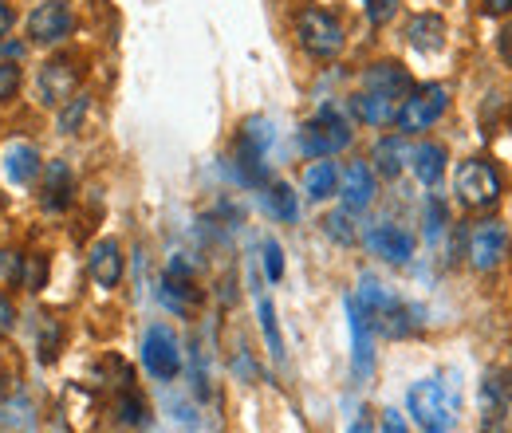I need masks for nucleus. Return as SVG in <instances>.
<instances>
[{"label":"nucleus","mask_w":512,"mask_h":433,"mask_svg":"<svg viewBox=\"0 0 512 433\" xmlns=\"http://www.w3.org/2000/svg\"><path fill=\"white\" fill-rule=\"evenodd\" d=\"M339 193H343V205H347V213H359V209H367L371 201H375V174H371V166L367 162H351L347 170H343V178H339Z\"/></svg>","instance_id":"obj_13"},{"label":"nucleus","mask_w":512,"mask_h":433,"mask_svg":"<svg viewBox=\"0 0 512 433\" xmlns=\"http://www.w3.org/2000/svg\"><path fill=\"white\" fill-rule=\"evenodd\" d=\"M24 260L28 256H20L16 248H0V276L4 280H24Z\"/></svg>","instance_id":"obj_33"},{"label":"nucleus","mask_w":512,"mask_h":433,"mask_svg":"<svg viewBox=\"0 0 512 433\" xmlns=\"http://www.w3.org/2000/svg\"><path fill=\"white\" fill-rule=\"evenodd\" d=\"M339 186V170H335V162H327V158H316L308 170H304V189H308V197L312 201H323V197H331Z\"/></svg>","instance_id":"obj_24"},{"label":"nucleus","mask_w":512,"mask_h":433,"mask_svg":"<svg viewBox=\"0 0 512 433\" xmlns=\"http://www.w3.org/2000/svg\"><path fill=\"white\" fill-rule=\"evenodd\" d=\"M87 268H91V280L99 288H115L123 280V252L115 241H99L87 256Z\"/></svg>","instance_id":"obj_14"},{"label":"nucleus","mask_w":512,"mask_h":433,"mask_svg":"<svg viewBox=\"0 0 512 433\" xmlns=\"http://www.w3.org/2000/svg\"><path fill=\"white\" fill-rule=\"evenodd\" d=\"M71 28H75V16L64 0H48L28 16V36H32V44H44V48L64 44Z\"/></svg>","instance_id":"obj_9"},{"label":"nucleus","mask_w":512,"mask_h":433,"mask_svg":"<svg viewBox=\"0 0 512 433\" xmlns=\"http://www.w3.org/2000/svg\"><path fill=\"white\" fill-rule=\"evenodd\" d=\"M323 225H327V233H331L339 245H355V237H359V233L351 229V217H347V213H331Z\"/></svg>","instance_id":"obj_31"},{"label":"nucleus","mask_w":512,"mask_h":433,"mask_svg":"<svg viewBox=\"0 0 512 433\" xmlns=\"http://www.w3.org/2000/svg\"><path fill=\"white\" fill-rule=\"evenodd\" d=\"M75 79H79V67L67 60H56L48 63L44 71H40V99L44 103H64L67 95L75 91Z\"/></svg>","instance_id":"obj_15"},{"label":"nucleus","mask_w":512,"mask_h":433,"mask_svg":"<svg viewBox=\"0 0 512 433\" xmlns=\"http://www.w3.org/2000/svg\"><path fill=\"white\" fill-rule=\"evenodd\" d=\"M0 422H4V426H12V430H28L36 418H32V406H28L20 394H12V398H4V402H0Z\"/></svg>","instance_id":"obj_28"},{"label":"nucleus","mask_w":512,"mask_h":433,"mask_svg":"<svg viewBox=\"0 0 512 433\" xmlns=\"http://www.w3.org/2000/svg\"><path fill=\"white\" fill-rule=\"evenodd\" d=\"M20 87V67H12V60L0 63V103H8Z\"/></svg>","instance_id":"obj_36"},{"label":"nucleus","mask_w":512,"mask_h":433,"mask_svg":"<svg viewBox=\"0 0 512 433\" xmlns=\"http://www.w3.org/2000/svg\"><path fill=\"white\" fill-rule=\"evenodd\" d=\"M363 87H367V91H379V95H390V99H406L410 75H406L398 63H375V67L363 75Z\"/></svg>","instance_id":"obj_18"},{"label":"nucleus","mask_w":512,"mask_h":433,"mask_svg":"<svg viewBox=\"0 0 512 433\" xmlns=\"http://www.w3.org/2000/svg\"><path fill=\"white\" fill-rule=\"evenodd\" d=\"M386 430L383 433H402V418H398V410H386Z\"/></svg>","instance_id":"obj_43"},{"label":"nucleus","mask_w":512,"mask_h":433,"mask_svg":"<svg viewBox=\"0 0 512 433\" xmlns=\"http://www.w3.org/2000/svg\"><path fill=\"white\" fill-rule=\"evenodd\" d=\"M264 272H268V280L284 276V252H280L276 241H264Z\"/></svg>","instance_id":"obj_34"},{"label":"nucleus","mask_w":512,"mask_h":433,"mask_svg":"<svg viewBox=\"0 0 512 433\" xmlns=\"http://www.w3.org/2000/svg\"><path fill=\"white\" fill-rule=\"evenodd\" d=\"M347 319H351V343H355V374L367 378L375 367V351H371V327L355 300H347Z\"/></svg>","instance_id":"obj_17"},{"label":"nucleus","mask_w":512,"mask_h":433,"mask_svg":"<svg viewBox=\"0 0 512 433\" xmlns=\"http://www.w3.org/2000/svg\"><path fill=\"white\" fill-rule=\"evenodd\" d=\"M142 363L146 371L162 382L178 378L182 371V347H178V335L166 327V323H154L146 335H142Z\"/></svg>","instance_id":"obj_6"},{"label":"nucleus","mask_w":512,"mask_h":433,"mask_svg":"<svg viewBox=\"0 0 512 433\" xmlns=\"http://www.w3.org/2000/svg\"><path fill=\"white\" fill-rule=\"evenodd\" d=\"M394 12H398V0H367V20H371V24L394 20Z\"/></svg>","instance_id":"obj_37"},{"label":"nucleus","mask_w":512,"mask_h":433,"mask_svg":"<svg viewBox=\"0 0 512 433\" xmlns=\"http://www.w3.org/2000/svg\"><path fill=\"white\" fill-rule=\"evenodd\" d=\"M20 394V359L16 351H0V402Z\"/></svg>","instance_id":"obj_30"},{"label":"nucleus","mask_w":512,"mask_h":433,"mask_svg":"<svg viewBox=\"0 0 512 433\" xmlns=\"http://www.w3.org/2000/svg\"><path fill=\"white\" fill-rule=\"evenodd\" d=\"M83 115H87V99L79 95V99H75L71 107H64V115H60V130H67V134H71L75 126L83 123Z\"/></svg>","instance_id":"obj_38"},{"label":"nucleus","mask_w":512,"mask_h":433,"mask_svg":"<svg viewBox=\"0 0 512 433\" xmlns=\"http://www.w3.org/2000/svg\"><path fill=\"white\" fill-rule=\"evenodd\" d=\"M446 107H449L446 87L430 83V87H418L410 99H402V107H398L394 123H398L402 134H418V130H430V126L438 123V119L446 115Z\"/></svg>","instance_id":"obj_5"},{"label":"nucleus","mask_w":512,"mask_h":433,"mask_svg":"<svg viewBox=\"0 0 512 433\" xmlns=\"http://www.w3.org/2000/svg\"><path fill=\"white\" fill-rule=\"evenodd\" d=\"M367 248H371L375 256L390 260V264H406V260L414 256V237H410L402 225L383 221V225H371V229H367Z\"/></svg>","instance_id":"obj_12"},{"label":"nucleus","mask_w":512,"mask_h":433,"mask_svg":"<svg viewBox=\"0 0 512 433\" xmlns=\"http://www.w3.org/2000/svg\"><path fill=\"white\" fill-rule=\"evenodd\" d=\"M406 158H410V150H406L402 134H398V138H383V142L375 146V166H379V174H386V178H394V174L406 166Z\"/></svg>","instance_id":"obj_26"},{"label":"nucleus","mask_w":512,"mask_h":433,"mask_svg":"<svg viewBox=\"0 0 512 433\" xmlns=\"http://www.w3.org/2000/svg\"><path fill=\"white\" fill-rule=\"evenodd\" d=\"M162 300H166V308L178 311V315H193V308L201 304V292L193 288L190 276L166 272V284H162Z\"/></svg>","instance_id":"obj_21"},{"label":"nucleus","mask_w":512,"mask_h":433,"mask_svg":"<svg viewBox=\"0 0 512 433\" xmlns=\"http://www.w3.org/2000/svg\"><path fill=\"white\" fill-rule=\"evenodd\" d=\"M512 8V0H485V12L489 16H497V12H509Z\"/></svg>","instance_id":"obj_45"},{"label":"nucleus","mask_w":512,"mask_h":433,"mask_svg":"<svg viewBox=\"0 0 512 433\" xmlns=\"http://www.w3.org/2000/svg\"><path fill=\"white\" fill-rule=\"evenodd\" d=\"M264 201H268V209H272V213H276L280 221H296V217H300L296 193H292L288 186H272V189H268V197H264Z\"/></svg>","instance_id":"obj_29"},{"label":"nucleus","mask_w":512,"mask_h":433,"mask_svg":"<svg viewBox=\"0 0 512 433\" xmlns=\"http://www.w3.org/2000/svg\"><path fill=\"white\" fill-rule=\"evenodd\" d=\"M351 433H375V430H371V418H367V410H359V418L351 422Z\"/></svg>","instance_id":"obj_42"},{"label":"nucleus","mask_w":512,"mask_h":433,"mask_svg":"<svg viewBox=\"0 0 512 433\" xmlns=\"http://www.w3.org/2000/svg\"><path fill=\"white\" fill-rule=\"evenodd\" d=\"M40 154H36V146H28V142H12L8 150H4V174H8V182L12 186H28L36 174H40Z\"/></svg>","instance_id":"obj_16"},{"label":"nucleus","mask_w":512,"mask_h":433,"mask_svg":"<svg viewBox=\"0 0 512 433\" xmlns=\"http://www.w3.org/2000/svg\"><path fill=\"white\" fill-rule=\"evenodd\" d=\"M410 44L414 48H422V52H438L442 44H446V24H442V16H418L414 24H410Z\"/></svg>","instance_id":"obj_25"},{"label":"nucleus","mask_w":512,"mask_h":433,"mask_svg":"<svg viewBox=\"0 0 512 433\" xmlns=\"http://www.w3.org/2000/svg\"><path fill=\"white\" fill-rule=\"evenodd\" d=\"M256 315H260V327H264L268 351H272V359L280 363V359H284V339H280V327H276V311H272V304H268L264 296L256 300Z\"/></svg>","instance_id":"obj_27"},{"label":"nucleus","mask_w":512,"mask_h":433,"mask_svg":"<svg viewBox=\"0 0 512 433\" xmlns=\"http://www.w3.org/2000/svg\"><path fill=\"white\" fill-rule=\"evenodd\" d=\"M56 347H60V323L56 319H44V327H40V359L52 363L56 359Z\"/></svg>","instance_id":"obj_32"},{"label":"nucleus","mask_w":512,"mask_h":433,"mask_svg":"<svg viewBox=\"0 0 512 433\" xmlns=\"http://www.w3.org/2000/svg\"><path fill=\"white\" fill-rule=\"evenodd\" d=\"M4 32H12V8L0 0V36H4Z\"/></svg>","instance_id":"obj_44"},{"label":"nucleus","mask_w":512,"mask_h":433,"mask_svg":"<svg viewBox=\"0 0 512 433\" xmlns=\"http://www.w3.org/2000/svg\"><path fill=\"white\" fill-rule=\"evenodd\" d=\"M233 170H237V178H241L245 186H264V178H268V166H264V150H256V146H249V142H241V138H237Z\"/></svg>","instance_id":"obj_23"},{"label":"nucleus","mask_w":512,"mask_h":433,"mask_svg":"<svg viewBox=\"0 0 512 433\" xmlns=\"http://www.w3.org/2000/svg\"><path fill=\"white\" fill-rule=\"evenodd\" d=\"M0 56L20 60V56H24V44H20V40H4V36H0Z\"/></svg>","instance_id":"obj_40"},{"label":"nucleus","mask_w":512,"mask_h":433,"mask_svg":"<svg viewBox=\"0 0 512 433\" xmlns=\"http://www.w3.org/2000/svg\"><path fill=\"white\" fill-rule=\"evenodd\" d=\"M505 248H509V229H505L501 221H477V225L469 229L465 252H469V264H473L477 272L497 268L501 256H505Z\"/></svg>","instance_id":"obj_8"},{"label":"nucleus","mask_w":512,"mask_h":433,"mask_svg":"<svg viewBox=\"0 0 512 433\" xmlns=\"http://www.w3.org/2000/svg\"><path fill=\"white\" fill-rule=\"evenodd\" d=\"M296 32H300V44H304L316 60H331V56H339V48H343V28H339V20L327 16L323 8L300 12Z\"/></svg>","instance_id":"obj_7"},{"label":"nucleus","mask_w":512,"mask_h":433,"mask_svg":"<svg viewBox=\"0 0 512 433\" xmlns=\"http://www.w3.org/2000/svg\"><path fill=\"white\" fill-rule=\"evenodd\" d=\"M453 189H457V201L465 209H489L497 197H501V174L481 162V158H469L457 166V178H453Z\"/></svg>","instance_id":"obj_4"},{"label":"nucleus","mask_w":512,"mask_h":433,"mask_svg":"<svg viewBox=\"0 0 512 433\" xmlns=\"http://www.w3.org/2000/svg\"><path fill=\"white\" fill-rule=\"evenodd\" d=\"M501 56H505V63L512 67V24L501 32Z\"/></svg>","instance_id":"obj_41"},{"label":"nucleus","mask_w":512,"mask_h":433,"mask_svg":"<svg viewBox=\"0 0 512 433\" xmlns=\"http://www.w3.org/2000/svg\"><path fill=\"white\" fill-rule=\"evenodd\" d=\"M64 422L71 433H91L99 426V398H95V390H87V386H79V382H71L64 390Z\"/></svg>","instance_id":"obj_11"},{"label":"nucleus","mask_w":512,"mask_h":433,"mask_svg":"<svg viewBox=\"0 0 512 433\" xmlns=\"http://www.w3.org/2000/svg\"><path fill=\"white\" fill-rule=\"evenodd\" d=\"M410 166H414L422 186H438L442 174H446V150L434 146V142H422L418 150H410Z\"/></svg>","instance_id":"obj_20"},{"label":"nucleus","mask_w":512,"mask_h":433,"mask_svg":"<svg viewBox=\"0 0 512 433\" xmlns=\"http://www.w3.org/2000/svg\"><path fill=\"white\" fill-rule=\"evenodd\" d=\"M71 193H75V182H71L67 162H48V166H44V189H40V201H44L48 209H64L67 201H71Z\"/></svg>","instance_id":"obj_19"},{"label":"nucleus","mask_w":512,"mask_h":433,"mask_svg":"<svg viewBox=\"0 0 512 433\" xmlns=\"http://www.w3.org/2000/svg\"><path fill=\"white\" fill-rule=\"evenodd\" d=\"M119 418H123L127 426H138V422L146 418V406H142V398H134V394H123V398H119Z\"/></svg>","instance_id":"obj_35"},{"label":"nucleus","mask_w":512,"mask_h":433,"mask_svg":"<svg viewBox=\"0 0 512 433\" xmlns=\"http://www.w3.org/2000/svg\"><path fill=\"white\" fill-rule=\"evenodd\" d=\"M351 146V126L335 107H323L312 123L300 126V150L308 158H331Z\"/></svg>","instance_id":"obj_3"},{"label":"nucleus","mask_w":512,"mask_h":433,"mask_svg":"<svg viewBox=\"0 0 512 433\" xmlns=\"http://www.w3.org/2000/svg\"><path fill=\"white\" fill-rule=\"evenodd\" d=\"M355 115H359L363 123L383 126L398 115V99H390V95H379V91H367V87H363V91L355 95Z\"/></svg>","instance_id":"obj_22"},{"label":"nucleus","mask_w":512,"mask_h":433,"mask_svg":"<svg viewBox=\"0 0 512 433\" xmlns=\"http://www.w3.org/2000/svg\"><path fill=\"white\" fill-rule=\"evenodd\" d=\"M509 398H512L509 374H485V386H481V422H485V433L505 430Z\"/></svg>","instance_id":"obj_10"},{"label":"nucleus","mask_w":512,"mask_h":433,"mask_svg":"<svg viewBox=\"0 0 512 433\" xmlns=\"http://www.w3.org/2000/svg\"><path fill=\"white\" fill-rule=\"evenodd\" d=\"M359 311H363V319H367V327H375V331H383L390 339H402V335H410V331H418V323H422V311L410 308V304H402L394 292H386L379 280H371V276H363V284H359V296H351Z\"/></svg>","instance_id":"obj_1"},{"label":"nucleus","mask_w":512,"mask_h":433,"mask_svg":"<svg viewBox=\"0 0 512 433\" xmlns=\"http://www.w3.org/2000/svg\"><path fill=\"white\" fill-rule=\"evenodd\" d=\"M406 406L414 414V422L426 433H449L457 426V390H449L442 378H422L410 386Z\"/></svg>","instance_id":"obj_2"},{"label":"nucleus","mask_w":512,"mask_h":433,"mask_svg":"<svg viewBox=\"0 0 512 433\" xmlns=\"http://www.w3.org/2000/svg\"><path fill=\"white\" fill-rule=\"evenodd\" d=\"M12 323H16V308H12V300L0 292V339L12 331Z\"/></svg>","instance_id":"obj_39"}]
</instances>
